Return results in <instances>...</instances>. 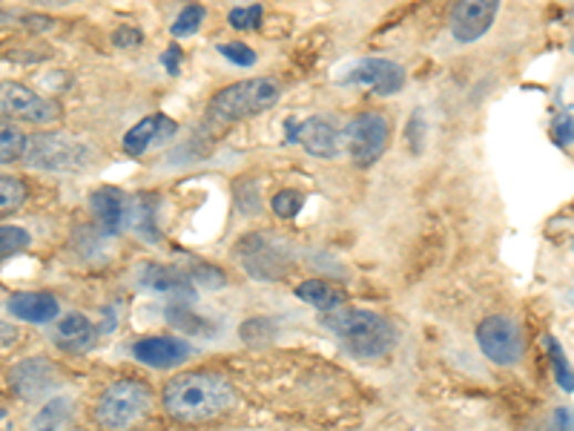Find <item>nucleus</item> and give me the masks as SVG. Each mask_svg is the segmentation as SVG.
<instances>
[{
    "label": "nucleus",
    "instance_id": "393cba45",
    "mask_svg": "<svg viewBox=\"0 0 574 431\" xmlns=\"http://www.w3.org/2000/svg\"><path fill=\"white\" fill-rule=\"evenodd\" d=\"M270 207H274V213L279 216V219H294L296 213L305 207V196L296 191H281V193H276L274 202H270Z\"/></svg>",
    "mask_w": 574,
    "mask_h": 431
},
{
    "label": "nucleus",
    "instance_id": "1a4fd4ad",
    "mask_svg": "<svg viewBox=\"0 0 574 431\" xmlns=\"http://www.w3.org/2000/svg\"><path fill=\"white\" fill-rule=\"evenodd\" d=\"M285 135L287 142L301 144L316 158H337L342 150V133L334 121L322 119V115L308 121H287Z\"/></svg>",
    "mask_w": 574,
    "mask_h": 431
},
{
    "label": "nucleus",
    "instance_id": "a878e982",
    "mask_svg": "<svg viewBox=\"0 0 574 431\" xmlns=\"http://www.w3.org/2000/svg\"><path fill=\"white\" fill-rule=\"evenodd\" d=\"M546 346H549V357H552L554 377H557V382H561V389L566 391V394H572V391H574L572 371H568V362H566V357H563L561 346H557V342H554L552 337H549V340H546Z\"/></svg>",
    "mask_w": 574,
    "mask_h": 431
},
{
    "label": "nucleus",
    "instance_id": "7ed1b4c3",
    "mask_svg": "<svg viewBox=\"0 0 574 431\" xmlns=\"http://www.w3.org/2000/svg\"><path fill=\"white\" fill-rule=\"evenodd\" d=\"M281 99V86L274 79H245L218 90L207 104V119L222 124L253 119L267 110H274Z\"/></svg>",
    "mask_w": 574,
    "mask_h": 431
},
{
    "label": "nucleus",
    "instance_id": "b1692460",
    "mask_svg": "<svg viewBox=\"0 0 574 431\" xmlns=\"http://www.w3.org/2000/svg\"><path fill=\"white\" fill-rule=\"evenodd\" d=\"M202 21H204V7H198V3H189V7H184L182 12H178V18L173 21L170 32H173V38L196 35L198 27H202Z\"/></svg>",
    "mask_w": 574,
    "mask_h": 431
},
{
    "label": "nucleus",
    "instance_id": "20e7f679",
    "mask_svg": "<svg viewBox=\"0 0 574 431\" xmlns=\"http://www.w3.org/2000/svg\"><path fill=\"white\" fill-rule=\"evenodd\" d=\"M153 391L141 380H119L101 391L95 403V423L106 431H133L150 418Z\"/></svg>",
    "mask_w": 574,
    "mask_h": 431
},
{
    "label": "nucleus",
    "instance_id": "f8f14e48",
    "mask_svg": "<svg viewBox=\"0 0 574 431\" xmlns=\"http://www.w3.org/2000/svg\"><path fill=\"white\" fill-rule=\"evenodd\" d=\"M500 12L498 0H462L451 9V35L460 43L483 38Z\"/></svg>",
    "mask_w": 574,
    "mask_h": 431
},
{
    "label": "nucleus",
    "instance_id": "412c9836",
    "mask_svg": "<svg viewBox=\"0 0 574 431\" xmlns=\"http://www.w3.org/2000/svg\"><path fill=\"white\" fill-rule=\"evenodd\" d=\"M23 153H27V135L9 121H0V164L18 162Z\"/></svg>",
    "mask_w": 574,
    "mask_h": 431
},
{
    "label": "nucleus",
    "instance_id": "aec40b11",
    "mask_svg": "<svg viewBox=\"0 0 574 431\" xmlns=\"http://www.w3.org/2000/svg\"><path fill=\"white\" fill-rule=\"evenodd\" d=\"M27 196L29 187L23 178L0 173V216H9V213H14L18 207H23Z\"/></svg>",
    "mask_w": 574,
    "mask_h": 431
},
{
    "label": "nucleus",
    "instance_id": "423d86ee",
    "mask_svg": "<svg viewBox=\"0 0 574 431\" xmlns=\"http://www.w3.org/2000/svg\"><path fill=\"white\" fill-rule=\"evenodd\" d=\"M391 142V124L382 113H359L348 121L342 133V144L357 167H371L386 156Z\"/></svg>",
    "mask_w": 574,
    "mask_h": 431
},
{
    "label": "nucleus",
    "instance_id": "ddd939ff",
    "mask_svg": "<svg viewBox=\"0 0 574 431\" xmlns=\"http://www.w3.org/2000/svg\"><path fill=\"white\" fill-rule=\"evenodd\" d=\"M90 211L106 236H119L133 216V202L119 187H99L90 196Z\"/></svg>",
    "mask_w": 574,
    "mask_h": 431
},
{
    "label": "nucleus",
    "instance_id": "f3484780",
    "mask_svg": "<svg viewBox=\"0 0 574 431\" xmlns=\"http://www.w3.org/2000/svg\"><path fill=\"white\" fill-rule=\"evenodd\" d=\"M9 314L21 322H35V326H43V322H52L58 319V311L61 305L52 294H43V290H23V294H12L7 302Z\"/></svg>",
    "mask_w": 574,
    "mask_h": 431
},
{
    "label": "nucleus",
    "instance_id": "2f4dec72",
    "mask_svg": "<svg viewBox=\"0 0 574 431\" xmlns=\"http://www.w3.org/2000/svg\"><path fill=\"white\" fill-rule=\"evenodd\" d=\"M554 431H572V414H568V409L554 411Z\"/></svg>",
    "mask_w": 574,
    "mask_h": 431
},
{
    "label": "nucleus",
    "instance_id": "c756f323",
    "mask_svg": "<svg viewBox=\"0 0 574 431\" xmlns=\"http://www.w3.org/2000/svg\"><path fill=\"white\" fill-rule=\"evenodd\" d=\"M164 66H167L170 75H178V70H182V50L178 47H170L167 52H164Z\"/></svg>",
    "mask_w": 574,
    "mask_h": 431
},
{
    "label": "nucleus",
    "instance_id": "cd10ccee",
    "mask_svg": "<svg viewBox=\"0 0 574 431\" xmlns=\"http://www.w3.org/2000/svg\"><path fill=\"white\" fill-rule=\"evenodd\" d=\"M218 52H222L227 61H233L236 66H253V64H256V52H253L250 47H245V43H222V47H218Z\"/></svg>",
    "mask_w": 574,
    "mask_h": 431
},
{
    "label": "nucleus",
    "instance_id": "f03ea898",
    "mask_svg": "<svg viewBox=\"0 0 574 431\" xmlns=\"http://www.w3.org/2000/svg\"><path fill=\"white\" fill-rule=\"evenodd\" d=\"M325 326L337 333L353 357L377 360L397 346V331L382 314L365 308H337L325 317Z\"/></svg>",
    "mask_w": 574,
    "mask_h": 431
},
{
    "label": "nucleus",
    "instance_id": "9b49d317",
    "mask_svg": "<svg viewBox=\"0 0 574 431\" xmlns=\"http://www.w3.org/2000/svg\"><path fill=\"white\" fill-rule=\"evenodd\" d=\"M345 81L353 86H362V90L379 95V99H388V95H397L402 90L406 72H402L400 64L388 61V58H365L348 72Z\"/></svg>",
    "mask_w": 574,
    "mask_h": 431
},
{
    "label": "nucleus",
    "instance_id": "c85d7f7f",
    "mask_svg": "<svg viewBox=\"0 0 574 431\" xmlns=\"http://www.w3.org/2000/svg\"><path fill=\"white\" fill-rule=\"evenodd\" d=\"M113 41L115 47H121V50H135V47H141L144 38H141V32L135 27H121L113 35Z\"/></svg>",
    "mask_w": 574,
    "mask_h": 431
},
{
    "label": "nucleus",
    "instance_id": "4be33fe9",
    "mask_svg": "<svg viewBox=\"0 0 574 431\" xmlns=\"http://www.w3.org/2000/svg\"><path fill=\"white\" fill-rule=\"evenodd\" d=\"M144 283L155 290H167V294L170 290H173V294L189 290L187 276H182L178 270H173V268H162V265H153V268H147V279H144Z\"/></svg>",
    "mask_w": 574,
    "mask_h": 431
},
{
    "label": "nucleus",
    "instance_id": "0eeeda50",
    "mask_svg": "<svg viewBox=\"0 0 574 431\" xmlns=\"http://www.w3.org/2000/svg\"><path fill=\"white\" fill-rule=\"evenodd\" d=\"M476 342L494 366H517L525 353V340L512 317L494 314L476 326Z\"/></svg>",
    "mask_w": 574,
    "mask_h": 431
},
{
    "label": "nucleus",
    "instance_id": "7c9ffc66",
    "mask_svg": "<svg viewBox=\"0 0 574 431\" xmlns=\"http://www.w3.org/2000/svg\"><path fill=\"white\" fill-rule=\"evenodd\" d=\"M557 144H561V147L572 144V119H568V115L557 124Z\"/></svg>",
    "mask_w": 574,
    "mask_h": 431
},
{
    "label": "nucleus",
    "instance_id": "473e14b6",
    "mask_svg": "<svg viewBox=\"0 0 574 431\" xmlns=\"http://www.w3.org/2000/svg\"><path fill=\"white\" fill-rule=\"evenodd\" d=\"M12 21H18V14L9 12V9H0V29L9 27V23H12Z\"/></svg>",
    "mask_w": 574,
    "mask_h": 431
},
{
    "label": "nucleus",
    "instance_id": "5701e85b",
    "mask_svg": "<svg viewBox=\"0 0 574 431\" xmlns=\"http://www.w3.org/2000/svg\"><path fill=\"white\" fill-rule=\"evenodd\" d=\"M32 236L23 230V227L14 225H0V261L9 259V256L21 254V250L29 248Z\"/></svg>",
    "mask_w": 574,
    "mask_h": 431
},
{
    "label": "nucleus",
    "instance_id": "39448f33",
    "mask_svg": "<svg viewBox=\"0 0 574 431\" xmlns=\"http://www.w3.org/2000/svg\"><path fill=\"white\" fill-rule=\"evenodd\" d=\"M27 162L38 171L78 173L95 162V153L86 142L63 133H38L27 138Z\"/></svg>",
    "mask_w": 574,
    "mask_h": 431
},
{
    "label": "nucleus",
    "instance_id": "6e6552de",
    "mask_svg": "<svg viewBox=\"0 0 574 431\" xmlns=\"http://www.w3.org/2000/svg\"><path fill=\"white\" fill-rule=\"evenodd\" d=\"M0 106H3V113L27 121V124H55L63 115V106L55 99L38 95L35 90L23 84L0 86Z\"/></svg>",
    "mask_w": 574,
    "mask_h": 431
},
{
    "label": "nucleus",
    "instance_id": "dca6fc26",
    "mask_svg": "<svg viewBox=\"0 0 574 431\" xmlns=\"http://www.w3.org/2000/svg\"><path fill=\"white\" fill-rule=\"evenodd\" d=\"M52 340H55V346L63 348V351L86 353V351H92V348H95L99 331H95V326L90 322V317L72 311V314H66V317L58 319Z\"/></svg>",
    "mask_w": 574,
    "mask_h": 431
},
{
    "label": "nucleus",
    "instance_id": "4468645a",
    "mask_svg": "<svg viewBox=\"0 0 574 431\" xmlns=\"http://www.w3.org/2000/svg\"><path fill=\"white\" fill-rule=\"evenodd\" d=\"M175 133H178V124L173 119H167L164 113H153L147 119H141L133 130H126L121 147H124L126 156H144L150 147L170 142Z\"/></svg>",
    "mask_w": 574,
    "mask_h": 431
},
{
    "label": "nucleus",
    "instance_id": "f257e3e1",
    "mask_svg": "<svg viewBox=\"0 0 574 431\" xmlns=\"http://www.w3.org/2000/svg\"><path fill=\"white\" fill-rule=\"evenodd\" d=\"M236 389L218 371H187L164 386V411L175 423H211L236 406Z\"/></svg>",
    "mask_w": 574,
    "mask_h": 431
},
{
    "label": "nucleus",
    "instance_id": "9d476101",
    "mask_svg": "<svg viewBox=\"0 0 574 431\" xmlns=\"http://www.w3.org/2000/svg\"><path fill=\"white\" fill-rule=\"evenodd\" d=\"M58 371L61 368L47 360V357H32V360H23L12 368L9 382H12L14 394L21 397V400H41V397H50L61 386Z\"/></svg>",
    "mask_w": 574,
    "mask_h": 431
},
{
    "label": "nucleus",
    "instance_id": "6ab92c4d",
    "mask_svg": "<svg viewBox=\"0 0 574 431\" xmlns=\"http://www.w3.org/2000/svg\"><path fill=\"white\" fill-rule=\"evenodd\" d=\"M72 420V403L66 397H52L50 403H43L41 411L32 420V431H66Z\"/></svg>",
    "mask_w": 574,
    "mask_h": 431
},
{
    "label": "nucleus",
    "instance_id": "bb28decb",
    "mask_svg": "<svg viewBox=\"0 0 574 431\" xmlns=\"http://www.w3.org/2000/svg\"><path fill=\"white\" fill-rule=\"evenodd\" d=\"M262 18H265V7L253 3V7H238L230 12L233 29H259Z\"/></svg>",
    "mask_w": 574,
    "mask_h": 431
},
{
    "label": "nucleus",
    "instance_id": "2eb2a0df",
    "mask_svg": "<svg viewBox=\"0 0 574 431\" xmlns=\"http://www.w3.org/2000/svg\"><path fill=\"white\" fill-rule=\"evenodd\" d=\"M189 346L178 337H144L133 346V357L150 368H178L189 360Z\"/></svg>",
    "mask_w": 574,
    "mask_h": 431
},
{
    "label": "nucleus",
    "instance_id": "a211bd4d",
    "mask_svg": "<svg viewBox=\"0 0 574 431\" xmlns=\"http://www.w3.org/2000/svg\"><path fill=\"white\" fill-rule=\"evenodd\" d=\"M296 297L322 314L337 311V308L345 305V290L337 288V285L325 283V279H305V283L296 288Z\"/></svg>",
    "mask_w": 574,
    "mask_h": 431
}]
</instances>
